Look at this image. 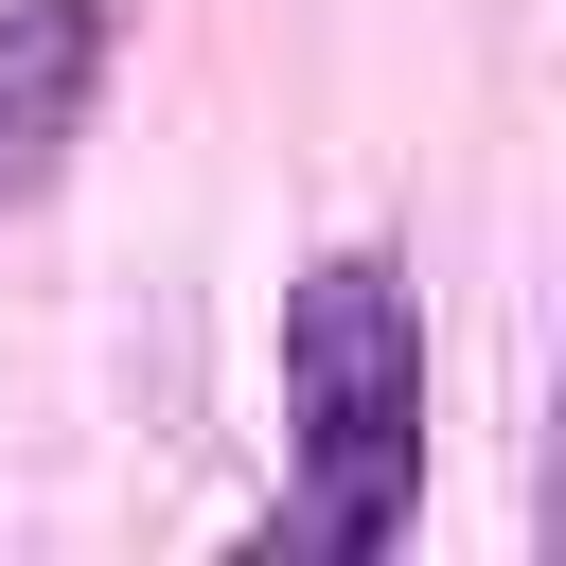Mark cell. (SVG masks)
I'll return each instance as SVG.
<instances>
[{"label": "cell", "instance_id": "obj_2", "mask_svg": "<svg viewBox=\"0 0 566 566\" xmlns=\"http://www.w3.org/2000/svg\"><path fill=\"white\" fill-rule=\"evenodd\" d=\"M88 88H106V0H0V212L88 142Z\"/></svg>", "mask_w": 566, "mask_h": 566}, {"label": "cell", "instance_id": "obj_1", "mask_svg": "<svg viewBox=\"0 0 566 566\" xmlns=\"http://www.w3.org/2000/svg\"><path fill=\"white\" fill-rule=\"evenodd\" d=\"M283 442H301L283 548L354 566L407 531V495H424V301L389 248H336L283 283Z\"/></svg>", "mask_w": 566, "mask_h": 566}]
</instances>
